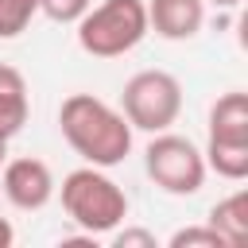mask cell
Returning a JSON list of instances; mask_svg holds the SVG:
<instances>
[{
	"label": "cell",
	"mask_w": 248,
	"mask_h": 248,
	"mask_svg": "<svg viewBox=\"0 0 248 248\" xmlns=\"http://www.w3.org/2000/svg\"><path fill=\"white\" fill-rule=\"evenodd\" d=\"M62 140L89 167H116L132 151V124L120 108L93 93H70L58 108Z\"/></svg>",
	"instance_id": "6da1fadb"
},
{
	"label": "cell",
	"mask_w": 248,
	"mask_h": 248,
	"mask_svg": "<svg viewBox=\"0 0 248 248\" xmlns=\"http://www.w3.org/2000/svg\"><path fill=\"white\" fill-rule=\"evenodd\" d=\"M12 240H16V229L8 225V217H0V248H12Z\"/></svg>",
	"instance_id": "2e32d148"
},
{
	"label": "cell",
	"mask_w": 248,
	"mask_h": 248,
	"mask_svg": "<svg viewBox=\"0 0 248 248\" xmlns=\"http://www.w3.org/2000/svg\"><path fill=\"white\" fill-rule=\"evenodd\" d=\"M205 4H213V8H236L240 0H205Z\"/></svg>",
	"instance_id": "e0dca14e"
},
{
	"label": "cell",
	"mask_w": 248,
	"mask_h": 248,
	"mask_svg": "<svg viewBox=\"0 0 248 248\" xmlns=\"http://www.w3.org/2000/svg\"><path fill=\"white\" fill-rule=\"evenodd\" d=\"M120 112L140 132H167L182 112V85L167 70H140L124 81Z\"/></svg>",
	"instance_id": "5b68a950"
},
{
	"label": "cell",
	"mask_w": 248,
	"mask_h": 248,
	"mask_svg": "<svg viewBox=\"0 0 248 248\" xmlns=\"http://www.w3.org/2000/svg\"><path fill=\"white\" fill-rule=\"evenodd\" d=\"M143 4H147V31L170 43L194 39L205 23V0H143Z\"/></svg>",
	"instance_id": "52a82bcc"
},
{
	"label": "cell",
	"mask_w": 248,
	"mask_h": 248,
	"mask_svg": "<svg viewBox=\"0 0 248 248\" xmlns=\"http://www.w3.org/2000/svg\"><path fill=\"white\" fill-rule=\"evenodd\" d=\"M167 244H170V248H229L213 225H190V229H178Z\"/></svg>",
	"instance_id": "4fadbf2b"
},
{
	"label": "cell",
	"mask_w": 248,
	"mask_h": 248,
	"mask_svg": "<svg viewBox=\"0 0 248 248\" xmlns=\"http://www.w3.org/2000/svg\"><path fill=\"white\" fill-rule=\"evenodd\" d=\"M143 167L147 178L174 198H190L205 186V155L198 151V143L190 136H174V132H155V140L143 151Z\"/></svg>",
	"instance_id": "277c9868"
},
{
	"label": "cell",
	"mask_w": 248,
	"mask_h": 248,
	"mask_svg": "<svg viewBox=\"0 0 248 248\" xmlns=\"http://www.w3.org/2000/svg\"><path fill=\"white\" fill-rule=\"evenodd\" d=\"M54 190H58L54 186V170L35 155H19V159H12L4 167V198L23 213L43 209L54 198Z\"/></svg>",
	"instance_id": "8992f818"
},
{
	"label": "cell",
	"mask_w": 248,
	"mask_h": 248,
	"mask_svg": "<svg viewBox=\"0 0 248 248\" xmlns=\"http://www.w3.org/2000/svg\"><path fill=\"white\" fill-rule=\"evenodd\" d=\"M147 35V4L143 0H101L89 4L78 19V46L93 58H120L136 50Z\"/></svg>",
	"instance_id": "3957f363"
},
{
	"label": "cell",
	"mask_w": 248,
	"mask_h": 248,
	"mask_svg": "<svg viewBox=\"0 0 248 248\" xmlns=\"http://www.w3.org/2000/svg\"><path fill=\"white\" fill-rule=\"evenodd\" d=\"M93 0H39V12L54 23H78Z\"/></svg>",
	"instance_id": "5bb4252c"
},
{
	"label": "cell",
	"mask_w": 248,
	"mask_h": 248,
	"mask_svg": "<svg viewBox=\"0 0 248 248\" xmlns=\"http://www.w3.org/2000/svg\"><path fill=\"white\" fill-rule=\"evenodd\" d=\"M27 124V81L16 66L0 62V140H12Z\"/></svg>",
	"instance_id": "9c48e42d"
},
{
	"label": "cell",
	"mask_w": 248,
	"mask_h": 248,
	"mask_svg": "<svg viewBox=\"0 0 248 248\" xmlns=\"http://www.w3.org/2000/svg\"><path fill=\"white\" fill-rule=\"evenodd\" d=\"M116 232V229H112ZM159 240L147 232V229H124V232H116L112 236V248H155Z\"/></svg>",
	"instance_id": "9a60e30c"
},
{
	"label": "cell",
	"mask_w": 248,
	"mask_h": 248,
	"mask_svg": "<svg viewBox=\"0 0 248 248\" xmlns=\"http://www.w3.org/2000/svg\"><path fill=\"white\" fill-rule=\"evenodd\" d=\"M209 140L217 143H248V93L229 89L209 108Z\"/></svg>",
	"instance_id": "ba28073f"
},
{
	"label": "cell",
	"mask_w": 248,
	"mask_h": 248,
	"mask_svg": "<svg viewBox=\"0 0 248 248\" xmlns=\"http://www.w3.org/2000/svg\"><path fill=\"white\" fill-rule=\"evenodd\" d=\"M39 16V0H0V39H16Z\"/></svg>",
	"instance_id": "7c38bea8"
},
{
	"label": "cell",
	"mask_w": 248,
	"mask_h": 248,
	"mask_svg": "<svg viewBox=\"0 0 248 248\" xmlns=\"http://www.w3.org/2000/svg\"><path fill=\"white\" fill-rule=\"evenodd\" d=\"M202 155H205V167L217 170L221 178H229V182L248 178V143H217V140H209Z\"/></svg>",
	"instance_id": "8fae6325"
},
{
	"label": "cell",
	"mask_w": 248,
	"mask_h": 248,
	"mask_svg": "<svg viewBox=\"0 0 248 248\" xmlns=\"http://www.w3.org/2000/svg\"><path fill=\"white\" fill-rule=\"evenodd\" d=\"M4 155H8V140H0V163H4Z\"/></svg>",
	"instance_id": "ac0fdd59"
},
{
	"label": "cell",
	"mask_w": 248,
	"mask_h": 248,
	"mask_svg": "<svg viewBox=\"0 0 248 248\" xmlns=\"http://www.w3.org/2000/svg\"><path fill=\"white\" fill-rule=\"evenodd\" d=\"M209 225L221 232V240L229 248H244L248 244V194L236 190L229 198H221L213 209H209Z\"/></svg>",
	"instance_id": "30bf717a"
},
{
	"label": "cell",
	"mask_w": 248,
	"mask_h": 248,
	"mask_svg": "<svg viewBox=\"0 0 248 248\" xmlns=\"http://www.w3.org/2000/svg\"><path fill=\"white\" fill-rule=\"evenodd\" d=\"M62 209L66 217L89 232V236H105L112 232L124 217H128V194L105 174V167H78L62 178Z\"/></svg>",
	"instance_id": "7a4b0ae2"
}]
</instances>
